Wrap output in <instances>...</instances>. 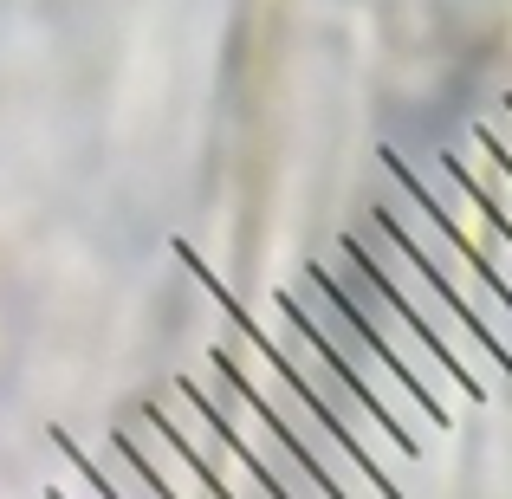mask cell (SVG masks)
<instances>
[{"mask_svg":"<svg viewBox=\"0 0 512 499\" xmlns=\"http://www.w3.org/2000/svg\"><path fill=\"white\" fill-rule=\"evenodd\" d=\"M344 247L357 253V260H363V273H370L376 286H383L389 299H396L402 312H409L415 325H422V337L435 344V357L448 363V370H454V383L467 389V402H480V396H487V376H480V363H493L500 376H512L506 363H500V350H493L487 337H480V325H474V318H467L461 305L448 299V292L435 286V279H428V266L415 260V253L402 247L396 234H389L376 208H370V227H363V234H344Z\"/></svg>","mask_w":512,"mask_h":499,"instance_id":"obj_1","label":"cell"},{"mask_svg":"<svg viewBox=\"0 0 512 499\" xmlns=\"http://www.w3.org/2000/svg\"><path fill=\"white\" fill-rule=\"evenodd\" d=\"M240 325H247V331L260 337L266 350H273V357H279V370H286L292 383L305 389V402H312V409L325 415L331 428H338L350 448H357V461L370 467L376 480H389V467H396V461H415V448H409V441H402L396 428H389L383 415H376L370 402H363L357 389H350V376L338 370V363H331L325 350H318L312 337L299 331V318H292L286 305H279V292L266 299V312H260V318H240ZM389 487H396V480H389Z\"/></svg>","mask_w":512,"mask_h":499,"instance_id":"obj_2","label":"cell"},{"mask_svg":"<svg viewBox=\"0 0 512 499\" xmlns=\"http://www.w3.org/2000/svg\"><path fill=\"white\" fill-rule=\"evenodd\" d=\"M214 350L227 357L234 383L247 389L253 402H260V415H266V422H273L279 435L292 441V448L305 454V467H312V474L325 480V487L338 493V499H357V493H363V480H370V487H383V493H396L389 480H376L370 467L357 461V448H350L338 428H331L325 415H318L312 402H305V389L292 383L286 370H279V357H273V350H266V344H260V337H253L247 325H240L234 337H221Z\"/></svg>","mask_w":512,"mask_h":499,"instance_id":"obj_3","label":"cell"},{"mask_svg":"<svg viewBox=\"0 0 512 499\" xmlns=\"http://www.w3.org/2000/svg\"><path fill=\"white\" fill-rule=\"evenodd\" d=\"M279 305H286V312L299 318V331L312 337V344H318V350H325V357H331V363H338V370L350 376V389H357V396L370 402V409L383 415V422L396 428V435L409 441L415 454H422V428H435L428 402L415 396V389L402 383V370H396V363H389L383 350H376L370 337L357 331V318H350L344 305L331 299V286H325V279H318V273H305L299 286H286V292H279Z\"/></svg>","mask_w":512,"mask_h":499,"instance_id":"obj_4","label":"cell"},{"mask_svg":"<svg viewBox=\"0 0 512 499\" xmlns=\"http://www.w3.org/2000/svg\"><path fill=\"white\" fill-rule=\"evenodd\" d=\"M312 273L325 279V286H331V299H338L344 312L357 318V331L370 337V344H376V350H383V357L402 370V383H409L415 396L428 402L435 428H454V396L467 402V389L454 383V370L435 357V344L422 337V325H415V318L402 312V305L389 299V292L376 286L370 273H363V260H357V253H350L344 240H338V260H318Z\"/></svg>","mask_w":512,"mask_h":499,"instance_id":"obj_5","label":"cell"},{"mask_svg":"<svg viewBox=\"0 0 512 499\" xmlns=\"http://www.w3.org/2000/svg\"><path fill=\"white\" fill-rule=\"evenodd\" d=\"M182 383L195 389V402L214 415V428H221V435L234 441L240 454H247L253 474H260L279 499H338V493L325 487V480L312 474V467H305V454L292 448V441L260 415V402H253L247 389L234 383V370H227L221 350H208V357H201V370H195V376H182Z\"/></svg>","mask_w":512,"mask_h":499,"instance_id":"obj_6","label":"cell"},{"mask_svg":"<svg viewBox=\"0 0 512 499\" xmlns=\"http://www.w3.org/2000/svg\"><path fill=\"white\" fill-rule=\"evenodd\" d=\"M150 415L169 428L175 441H182V454H188V461H195L201 474L214 480V493H221V499H279V493L266 487L260 474H253V461H247V454H240L234 441H227L221 428H214V415L195 402V389H188V383L163 389V396L150 402Z\"/></svg>","mask_w":512,"mask_h":499,"instance_id":"obj_7","label":"cell"},{"mask_svg":"<svg viewBox=\"0 0 512 499\" xmlns=\"http://www.w3.org/2000/svg\"><path fill=\"white\" fill-rule=\"evenodd\" d=\"M117 441H124V448L137 454V467H143V474H150V480H156V487H163L169 499H221V493H214V480L201 474L195 461H188V454H182V441H175V435H169L163 422H156L150 409H137V415H130V428H124Z\"/></svg>","mask_w":512,"mask_h":499,"instance_id":"obj_8","label":"cell"},{"mask_svg":"<svg viewBox=\"0 0 512 499\" xmlns=\"http://www.w3.org/2000/svg\"><path fill=\"white\" fill-rule=\"evenodd\" d=\"M78 461H85V474L98 480V487L111 493V499H169V493H163V487H156V480L137 467V454H130L117 435H111V441H91V448L78 454Z\"/></svg>","mask_w":512,"mask_h":499,"instance_id":"obj_9","label":"cell"},{"mask_svg":"<svg viewBox=\"0 0 512 499\" xmlns=\"http://www.w3.org/2000/svg\"><path fill=\"white\" fill-rule=\"evenodd\" d=\"M46 493H52V499H111L98 480L85 474V461H78V454H59V474H52Z\"/></svg>","mask_w":512,"mask_h":499,"instance_id":"obj_10","label":"cell"},{"mask_svg":"<svg viewBox=\"0 0 512 499\" xmlns=\"http://www.w3.org/2000/svg\"><path fill=\"white\" fill-rule=\"evenodd\" d=\"M39 499H52V493H39Z\"/></svg>","mask_w":512,"mask_h":499,"instance_id":"obj_11","label":"cell"}]
</instances>
